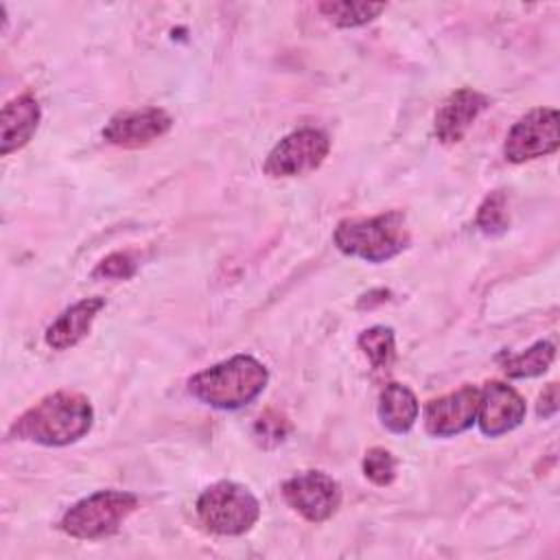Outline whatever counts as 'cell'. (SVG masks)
<instances>
[{
    "instance_id": "cell-12",
    "label": "cell",
    "mask_w": 560,
    "mask_h": 560,
    "mask_svg": "<svg viewBox=\"0 0 560 560\" xmlns=\"http://www.w3.org/2000/svg\"><path fill=\"white\" fill-rule=\"evenodd\" d=\"M488 96L472 90L459 88L451 92L435 112V136L442 144H457L472 127L477 116L488 107Z\"/></svg>"
},
{
    "instance_id": "cell-20",
    "label": "cell",
    "mask_w": 560,
    "mask_h": 560,
    "mask_svg": "<svg viewBox=\"0 0 560 560\" xmlns=\"http://www.w3.org/2000/svg\"><path fill=\"white\" fill-rule=\"evenodd\" d=\"M363 475L374 486H389L396 479V457L383 446H374L363 457Z\"/></svg>"
},
{
    "instance_id": "cell-14",
    "label": "cell",
    "mask_w": 560,
    "mask_h": 560,
    "mask_svg": "<svg viewBox=\"0 0 560 560\" xmlns=\"http://www.w3.org/2000/svg\"><path fill=\"white\" fill-rule=\"evenodd\" d=\"M105 308L103 298H85L68 306L44 332L46 343L52 350H68L77 346L92 328L96 315Z\"/></svg>"
},
{
    "instance_id": "cell-18",
    "label": "cell",
    "mask_w": 560,
    "mask_h": 560,
    "mask_svg": "<svg viewBox=\"0 0 560 560\" xmlns=\"http://www.w3.org/2000/svg\"><path fill=\"white\" fill-rule=\"evenodd\" d=\"M319 13L341 28H354L372 22L381 11H385V4H372V2H322Z\"/></svg>"
},
{
    "instance_id": "cell-13",
    "label": "cell",
    "mask_w": 560,
    "mask_h": 560,
    "mask_svg": "<svg viewBox=\"0 0 560 560\" xmlns=\"http://www.w3.org/2000/svg\"><path fill=\"white\" fill-rule=\"evenodd\" d=\"M39 118L42 109L35 96L20 94L11 98L0 114V153L9 155L28 144V140L37 131Z\"/></svg>"
},
{
    "instance_id": "cell-21",
    "label": "cell",
    "mask_w": 560,
    "mask_h": 560,
    "mask_svg": "<svg viewBox=\"0 0 560 560\" xmlns=\"http://www.w3.org/2000/svg\"><path fill=\"white\" fill-rule=\"evenodd\" d=\"M289 429H291V427H289V420H287L280 411L269 409V411H265V413L256 420V424H254V438L258 440L260 446L271 448V446L280 444V442L287 438Z\"/></svg>"
},
{
    "instance_id": "cell-11",
    "label": "cell",
    "mask_w": 560,
    "mask_h": 560,
    "mask_svg": "<svg viewBox=\"0 0 560 560\" xmlns=\"http://www.w3.org/2000/svg\"><path fill=\"white\" fill-rule=\"evenodd\" d=\"M173 127V118L162 107H142L114 114L103 127V138L122 149H140L162 138Z\"/></svg>"
},
{
    "instance_id": "cell-2",
    "label": "cell",
    "mask_w": 560,
    "mask_h": 560,
    "mask_svg": "<svg viewBox=\"0 0 560 560\" xmlns=\"http://www.w3.org/2000/svg\"><path fill=\"white\" fill-rule=\"evenodd\" d=\"M269 372L252 354H234L188 378V392L214 409H241L267 387Z\"/></svg>"
},
{
    "instance_id": "cell-5",
    "label": "cell",
    "mask_w": 560,
    "mask_h": 560,
    "mask_svg": "<svg viewBox=\"0 0 560 560\" xmlns=\"http://www.w3.org/2000/svg\"><path fill=\"white\" fill-rule=\"evenodd\" d=\"M197 516L219 536H241L260 516L258 499L236 481H217L197 499Z\"/></svg>"
},
{
    "instance_id": "cell-6",
    "label": "cell",
    "mask_w": 560,
    "mask_h": 560,
    "mask_svg": "<svg viewBox=\"0 0 560 560\" xmlns=\"http://www.w3.org/2000/svg\"><path fill=\"white\" fill-rule=\"evenodd\" d=\"M330 151V138L315 127H302L284 136L267 155L262 171L269 177H298L322 166Z\"/></svg>"
},
{
    "instance_id": "cell-4",
    "label": "cell",
    "mask_w": 560,
    "mask_h": 560,
    "mask_svg": "<svg viewBox=\"0 0 560 560\" xmlns=\"http://www.w3.org/2000/svg\"><path fill=\"white\" fill-rule=\"evenodd\" d=\"M138 508V497L122 490H98L72 508L59 521L63 534L79 540H98L116 534Z\"/></svg>"
},
{
    "instance_id": "cell-1",
    "label": "cell",
    "mask_w": 560,
    "mask_h": 560,
    "mask_svg": "<svg viewBox=\"0 0 560 560\" xmlns=\"http://www.w3.org/2000/svg\"><path fill=\"white\" fill-rule=\"evenodd\" d=\"M94 422L90 400L70 389H59L28 407L11 427L15 440L35 442L42 446H68L81 440Z\"/></svg>"
},
{
    "instance_id": "cell-3",
    "label": "cell",
    "mask_w": 560,
    "mask_h": 560,
    "mask_svg": "<svg viewBox=\"0 0 560 560\" xmlns=\"http://www.w3.org/2000/svg\"><path fill=\"white\" fill-rule=\"evenodd\" d=\"M332 241L339 252L365 262H387L409 247L411 234L400 210L354 217L337 223Z\"/></svg>"
},
{
    "instance_id": "cell-16",
    "label": "cell",
    "mask_w": 560,
    "mask_h": 560,
    "mask_svg": "<svg viewBox=\"0 0 560 560\" xmlns=\"http://www.w3.org/2000/svg\"><path fill=\"white\" fill-rule=\"evenodd\" d=\"M556 357V346L551 341H536L527 350L518 354H503L501 368L510 378H532L540 376L549 370L551 361Z\"/></svg>"
},
{
    "instance_id": "cell-15",
    "label": "cell",
    "mask_w": 560,
    "mask_h": 560,
    "mask_svg": "<svg viewBox=\"0 0 560 560\" xmlns=\"http://www.w3.org/2000/svg\"><path fill=\"white\" fill-rule=\"evenodd\" d=\"M418 413H420L418 398L407 385L387 383L381 389L378 418H381V424L387 431H392L396 435H402V433L411 431V427L418 420Z\"/></svg>"
},
{
    "instance_id": "cell-9",
    "label": "cell",
    "mask_w": 560,
    "mask_h": 560,
    "mask_svg": "<svg viewBox=\"0 0 560 560\" xmlns=\"http://www.w3.org/2000/svg\"><path fill=\"white\" fill-rule=\"evenodd\" d=\"M479 387L464 385L451 394L433 398L424 407V429L433 438H453L468 431L477 420Z\"/></svg>"
},
{
    "instance_id": "cell-19",
    "label": "cell",
    "mask_w": 560,
    "mask_h": 560,
    "mask_svg": "<svg viewBox=\"0 0 560 560\" xmlns=\"http://www.w3.org/2000/svg\"><path fill=\"white\" fill-rule=\"evenodd\" d=\"M477 228L488 234V236H497V234H503L508 230V223H510V217H508V199L501 190H494L490 192L479 210H477V219H475Z\"/></svg>"
},
{
    "instance_id": "cell-7",
    "label": "cell",
    "mask_w": 560,
    "mask_h": 560,
    "mask_svg": "<svg viewBox=\"0 0 560 560\" xmlns=\"http://www.w3.org/2000/svg\"><path fill=\"white\" fill-rule=\"evenodd\" d=\"M560 118L553 107H536L521 116L503 142V158L512 164H523L558 151Z\"/></svg>"
},
{
    "instance_id": "cell-23",
    "label": "cell",
    "mask_w": 560,
    "mask_h": 560,
    "mask_svg": "<svg viewBox=\"0 0 560 560\" xmlns=\"http://www.w3.org/2000/svg\"><path fill=\"white\" fill-rule=\"evenodd\" d=\"M536 411H538V416H542V418L556 416V411H558V385H556V383H549L547 389L540 394Z\"/></svg>"
},
{
    "instance_id": "cell-22",
    "label": "cell",
    "mask_w": 560,
    "mask_h": 560,
    "mask_svg": "<svg viewBox=\"0 0 560 560\" xmlns=\"http://www.w3.org/2000/svg\"><path fill=\"white\" fill-rule=\"evenodd\" d=\"M133 273H136V260L127 252H114L105 256L92 271L94 278H105V280H127Z\"/></svg>"
},
{
    "instance_id": "cell-17",
    "label": "cell",
    "mask_w": 560,
    "mask_h": 560,
    "mask_svg": "<svg viewBox=\"0 0 560 560\" xmlns=\"http://www.w3.org/2000/svg\"><path fill=\"white\" fill-rule=\"evenodd\" d=\"M357 346L370 359L376 372H387L396 359V337L389 326H372L363 330L357 339Z\"/></svg>"
},
{
    "instance_id": "cell-8",
    "label": "cell",
    "mask_w": 560,
    "mask_h": 560,
    "mask_svg": "<svg viewBox=\"0 0 560 560\" xmlns=\"http://www.w3.org/2000/svg\"><path fill=\"white\" fill-rule=\"evenodd\" d=\"M282 497L306 521L324 523L341 505V486L322 470H302L282 483Z\"/></svg>"
},
{
    "instance_id": "cell-10",
    "label": "cell",
    "mask_w": 560,
    "mask_h": 560,
    "mask_svg": "<svg viewBox=\"0 0 560 560\" xmlns=\"http://www.w3.org/2000/svg\"><path fill=\"white\" fill-rule=\"evenodd\" d=\"M523 396L501 381H490L479 389L477 424L486 438H499L514 431L525 420Z\"/></svg>"
}]
</instances>
